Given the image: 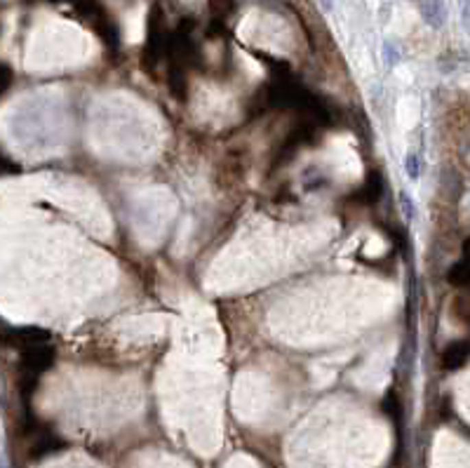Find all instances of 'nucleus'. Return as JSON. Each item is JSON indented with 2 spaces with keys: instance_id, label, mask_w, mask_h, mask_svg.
<instances>
[{
  "instance_id": "39448f33",
  "label": "nucleus",
  "mask_w": 470,
  "mask_h": 468,
  "mask_svg": "<svg viewBox=\"0 0 470 468\" xmlns=\"http://www.w3.org/2000/svg\"><path fill=\"white\" fill-rule=\"evenodd\" d=\"M209 8H212L214 14L226 16L235 10V0H209Z\"/></svg>"
},
{
  "instance_id": "f03ea898",
  "label": "nucleus",
  "mask_w": 470,
  "mask_h": 468,
  "mask_svg": "<svg viewBox=\"0 0 470 468\" xmlns=\"http://www.w3.org/2000/svg\"><path fill=\"white\" fill-rule=\"evenodd\" d=\"M405 172L412 181L421 179V153L416 151H407L405 156Z\"/></svg>"
},
{
  "instance_id": "7ed1b4c3",
  "label": "nucleus",
  "mask_w": 470,
  "mask_h": 468,
  "mask_svg": "<svg viewBox=\"0 0 470 468\" xmlns=\"http://www.w3.org/2000/svg\"><path fill=\"white\" fill-rule=\"evenodd\" d=\"M397 205H400V212L407 222H414L416 219V205H414V198L407 194V191H400L397 194Z\"/></svg>"
},
{
  "instance_id": "20e7f679",
  "label": "nucleus",
  "mask_w": 470,
  "mask_h": 468,
  "mask_svg": "<svg viewBox=\"0 0 470 468\" xmlns=\"http://www.w3.org/2000/svg\"><path fill=\"white\" fill-rule=\"evenodd\" d=\"M381 54H384V64L392 69V66L400 64V49L395 45H390V43H384V49H381Z\"/></svg>"
},
{
  "instance_id": "423d86ee",
  "label": "nucleus",
  "mask_w": 470,
  "mask_h": 468,
  "mask_svg": "<svg viewBox=\"0 0 470 468\" xmlns=\"http://www.w3.org/2000/svg\"><path fill=\"white\" fill-rule=\"evenodd\" d=\"M458 10H461V24L466 33H470V0H458Z\"/></svg>"
},
{
  "instance_id": "f257e3e1",
  "label": "nucleus",
  "mask_w": 470,
  "mask_h": 468,
  "mask_svg": "<svg viewBox=\"0 0 470 468\" xmlns=\"http://www.w3.org/2000/svg\"><path fill=\"white\" fill-rule=\"evenodd\" d=\"M421 14L433 29H440L445 24V5H442V0H423Z\"/></svg>"
},
{
  "instance_id": "0eeeda50",
  "label": "nucleus",
  "mask_w": 470,
  "mask_h": 468,
  "mask_svg": "<svg viewBox=\"0 0 470 468\" xmlns=\"http://www.w3.org/2000/svg\"><path fill=\"white\" fill-rule=\"evenodd\" d=\"M334 3L336 0H318V5L325 10V12H331V10H334Z\"/></svg>"
}]
</instances>
